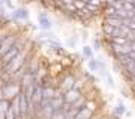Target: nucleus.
<instances>
[{
	"label": "nucleus",
	"instance_id": "f8f14e48",
	"mask_svg": "<svg viewBox=\"0 0 135 119\" xmlns=\"http://www.w3.org/2000/svg\"><path fill=\"white\" fill-rule=\"evenodd\" d=\"M56 92H55V89L54 88H45L43 89V97L45 98H54V97H56Z\"/></svg>",
	"mask_w": 135,
	"mask_h": 119
},
{
	"label": "nucleus",
	"instance_id": "9b49d317",
	"mask_svg": "<svg viewBox=\"0 0 135 119\" xmlns=\"http://www.w3.org/2000/svg\"><path fill=\"white\" fill-rule=\"evenodd\" d=\"M125 112H126V109H125V106H123L122 100H119V101H117V106L114 107V115L116 116H122V115H125Z\"/></svg>",
	"mask_w": 135,
	"mask_h": 119
},
{
	"label": "nucleus",
	"instance_id": "bb28decb",
	"mask_svg": "<svg viewBox=\"0 0 135 119\" xmlns=\"http://www.w3.org/2000/svg\"><path fill=\"white\" fill-rule=\"evenodd\" d=\"M129 2H132V3H134V4H135V0H129Z\"/></svg>",
	"mask_w": 135,
	"mask_h": 119
},
{
	"label": "nucleus",
	"instance_id": "0eeeda50",
	"mask_svg": "<svg viewBox=\"0 0 135 119\" xmlns=\"http://www.w3.org/2000/svg\"><path fill=\"white\" fill-rule=\"evenodd\" d=\"M12 20L18 21V20H24V21H28V11L24 8H18L12 12Z\"/></svg>",
	"mask_w": 135,
	"mask_h": 119
},
{
	"label": "nucleus",
	"instance_id": "6e6552de",
	"mask_svg": "<svg viewBox=\"0 0 135 119\" xmlns=\"http://www.w3.org/2000/svg\"><path fill=\"white\" fill-rule=\"evenodd\" d=\"M91 116H92V109L83 106L79 112H77V115L74 116V119H89Z\"/></svg>",
	"mask_w": 135,
	"mask_h": 119
},
{
	"label": "nucleus",
	"instance_id": "7ed1b4c3",
	"mask_svg": "<svg viewBox=\"0 0 135 119\" xmlns=\"http://www.w3.org/2000/svg\"><path fill=\"white\" fill-rule=\"evenodd\" d=\"M20 52H21V48L18 46V45H13L11 49H9L6 54H3L2 55V63H3V66H6V64L11 61V59H13L16 55H20Z\"/></svg>",
	"mask_w": 135,
	"mask_h": 119
},
{
	"label": "nucleus",
	"instance_id": "a211bd4d",
	"mask_svg": "<svg viewBox=\"0 0 135 119\" xmlns=\"http://www.w3.org/2000/svg\"><path fill=\"white\" fill-rule=\"evenodd\" d=\"M105 80H107V85L110 88H114V80H113V77H111V75L108 73L107 70H105Z\"/></svg>",
	"mask_w": 135,
	"mask_h": 119
},
{
	"label": "nucleus",
	"instance_id": "dca6fc26",
	"mask_svg": "<svg viewBox=\"0 0 135 119\" xmlns=\"http://www.w3.org/2000/svg\"><path fill=\"white\" fill-rule=\"evenodd\" d=\"M92 49H94V48H91V46H83V49H82L83 55L86 57L88 59H91V58H92Z\"/></svg>",
	"mask_w": 135,
	"mask_h": 119
},
{
	"label": "nucleus",
	"instance_id": "4be33fe9",
	"mask_svg": "<svg viewBox=\"0 0 135 119\" xmlns=\"http://www.w3.org/2000/svg\"><path fill=\"white\" fill-rule=\"evenodd\" d=\"M67 43H68V46H70V48H74L76 46V39H68Z\"/></svg>",
	"mask_w": 135,
	"mask_h": 119
},
{
	"label": "nucleus",
	"instance_id": "39448f33",
	"mask_svg": "<svg viewBox=\"0 0 135 119\" xmlns=\"http://www.w3.org/2000/svg\"><path fill=\"white\" fill-rule=\"evenodd\" d=\"M15 37L13 36H6V37H2V48H0V54L3 55V54H6V52L11 49V48L15 45Z\"/></svg>",
	"mask_w": 135,
	"mask_h": 119
},
{
	"label": "nucleus",
	"instance_id": "a878e982",
	"mask_svg": "<svg viewBox=\"0 0 135 119\" xmlns=\"http://www.w3.org/2000/svg\"><path fill=\"white\" fill-rule=\"evenodd\" d=\"M83 2H86V3H89V2H91V0H83Z\"/></svg>",
	"mask_w": 135,
	"mask_h": 119
},
{
	"label": "nucleus",
	"instance_id": "f3484780",
	"mask_svg": "<svg viewBox=\"0 0 135 119\" xmlns=\"http://www.w3.org/2000/svg\"><path fill=\"white\" fill-rule=\"evenodd\" d=\"M122 8L126 9V11H134V9H135V4L132 3V2H129V0H128V2H123V3H122Z\"/></svg>",
	"mask_w": 135,
	"mask_h": 119
},
{
	"label": "nucleus",
	"instance_id": "9d476101",
	"mask_svg": "<svg viewBox=\"0 0 135 119\" xmlns=\"http://www.w3.org/2000/svg\"><path fill=\"white\" fill-rule=\"evenodd\" d=\"M116 58H117V61L122 64L123 67H125L128 63H131V61H132V58H131V55H129V54H122V55L116 57Z\"/></svg>",
	"mask_w": 135,
	"mask_h": 119
},
{
	"label": "nucleus",
	"instance_id": "b1692460",
	"mask_svg": "<svg viewBox=\"0 0 135 119\" xmlns=\"http://www.w3.org/2000/svg\"><path fill=\"white\" fill-rule=\"evenodd\" d=\"M129 55H131V58H132V59H134V61H135V51H132L131 54H129Z\"/></svg>",
	"mask_w": 135,
	"mask_h": 119
},
{
	"label": "nucleus",
	"instance_id": "cd10ccee",
	"mask_svg": "<svg viewBox=\"0 0 135 119\" xmlns=\"http://www.w3.org/2000/svg\"><path fill=\"white\" fill-rule=\"evenodd\" d=\"M134 80H135V79H134Z\"/></svg>",
	"mask_w": 135,
	"mask_h": 119
},
{
	"label": "nucleus",
	"instance_id": "4468645a",
	"mask_svg": "<svg viewBox=\"0 0 135 119\" xmlns=\"http://www.w3.org/2000/svg\"><path fill=\"white\" fill-rule=\"evenodd\" d=\"M113 30H114V27H113V25H110V24H107V22L103 24V33L107 36V37L113 34Z\"/></svg>",
	"mask_w": 135,
	"mask_h": 119
},
{
	"label": "nucleus",
	"instance_id": "f03ea898",
	"mask_svg": "<svg viewBox=\"0 0 135 119\" xmlns=\"http://www.w3.org/2000/svg\"><path fill=\"white\" fill-rule=\"evenodd\" d=\"M22 64H24V54L22 52H20V55H16L13 59H11L6 66H3L4 70L8 71V73H15V71L21 70V67H22Z\"/></svg>",
	"mask_w": 135,
	"mask_h": 119
},
{
	"label": "nucleus",
	"instance_id": "1a4fd4ad",
	"mask_svg": "<svg viewBox=\"0 0 135 119\" xmlns=\"http://www.w3.org/2000/svg\"><path fill=\"white\" fill-rule=\"evenodd\" d=\"M104 22L110 24V25H113V27H120V25L123 24V20L117 15H111V16H105V21H104Z\"/></svg>",
	"mask_w": 135,
	"mask_h": 119
},
{
	"label": "nucleus",
	"instance_id": "2eb2a0df",
	"mask_svg": "<svg viewBox=\"0 0 135 119\" xmlns=\"http://www.w3.org/2000/svg\"><path fill=\"white\" fill-rule=\"evenodd\" d=\"M88 66H89V68H91L92 71H98V59L91 58L89 59V63H88Z\"/></svg>",
	"mask_w": 135,
	"mask_h": 119
},
{
	"label": "nucleus",
	"instance_id": "412c9836",
	"mask_svg": "<svg viewBox=\"0 0 135 119\" xmlns=\"http://www.w3.org/2000/svg\"><path fill=\"white\" fill-rule=\"evenodd\" d=\"M92 48H94L95 51H99V49H101V40L94 39V42H92Z\"/></svg>",
	"mask_w": 135,
	"mask_h": 119
},
{
	"label": "nucleus",
	"instance_id": "20e7f679",
	"mask_svg": "<svg viewBox=\"0 0 135 119\" xmlns=\"http://www.w3.org/2000/svg\"><path fill=\"white\" fill-rule=\"evenodd\" d=\"M80 97H82V95H80L79 89L71 88V89H68V91L65 92V95H64V100H65V103H67V104H73V103H76V101H77Z\"/></svg>",
	"mask_w": 135,
	"mask_h": 119
},
{
	"label": "nucleus",
	"instance_id": "aec40b11",
	"mask_svg": "<svg viewBox=\"0 0 135 119\" xmlns=\"http://www.w3.org/2000/svg\"><path fill=\"white\" fill-rule=\"evenodd\" d=\"M74 6L79 9V11L80 9H85L86 8V2H83V0H74Z\"/></svg>",
	"mask_w": 135,
	"mask_h": 119
},
{
	"label": "nucleus",
	"instance_id": "5701e85b",
	"mask_svg": "<svg viewBox=\"0 0 135 119\" xmlns=\"http://www.w3.org/2000/svg\"><path fill=\"white\" fill-rule=\"evenodd\" d=\"M89 3H92V4H97V6H99V4L103 3V0H91Z\"/></svg>",
	"mask_w": 135,
	"mask_h": 119
},
{
	"label": "nucleus",
	"instance_id": "423d86ee",
	"mask_svg": "<svg viewBox=\"0 0 135 119\" xmlns=\"http://www.w3.org/2000/svg\"><path fill=\"white\" fill-rule=\"evenodd\" d=\"M37 18H39V27L42 28V30H51L52 28V21H51V18L48 16V13L40 12Z\"/></svg>",
	"mask_w": 135,
	"mask_h": 119
},
{
	"label": "nucleus",
	"instance_id": "393cba45",
	"mask_svg": "<svg viewBox=\"0 0 135 119\" xmlns=\"http://www.w3.org/2000/svg\"><path fill=\"white\" fill-rule=\"evenodd\" d=\"M132 21H134V22H135V15H134V16H132Z\"/></svg>",
	"mask_w": 135,
	"mask_h": 119
},
{
	"label": "nucleus",
	"instance_id": "6ab92c4d",
	"mask_svg": "<svg viewBox=\"0 0 135 119\" xmlns=\"http://www.w3.org/2000/svg\"><path fill=\"white\" fill-rule=\"evenodd\" d=\"M86 9L91 12V13H97V12H98V6H97V4H92V3H86Z\"/></svg>",
	"mask_w": 135,
	"mask_h": 119
},
{
	"label": "nucleus",
	"instance_id": "f257e3e1",
	"mask_svg": "<svg viewBox=\"0 0 135 119\" xmlns=\"http://www.w3.org/2000/svg\"><path fill=\"white\" fill-rule=\"evenodd\" d=\"M21 86L20 85H12V83H4L2 86V100H13L16 95H20Z\"/></svg>",
	"mask_w": 135,
	"mask_h": 119
},
{
	"label": "nucleus",
	"instance_id": "ddd939ff",
	"mask_svg": "<svg viewBox=\"0 0 135 119\" xmlns=\"http://www.w3.org/2000/svg\"><path fill=\"white\" fill-rule=\"evenodd\" d=\"M51 119H67V115H65V110L61 109V110H55L54 115L51 116Z\"/></svg>",
	"mask_w": 135,
	"mask_h": 119
}]
</instances>
